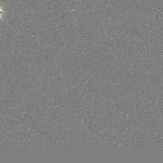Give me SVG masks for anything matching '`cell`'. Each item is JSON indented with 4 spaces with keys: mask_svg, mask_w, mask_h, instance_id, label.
I'll return each mask as SVG.
<instances>
[{
    "mask_svg": "<svg viewBox=\"0 0 163 163\" xmlns=\"http://www.w3.org/2000/svg\"><path fill=\"white\" fill-rule=\"evenodd\" d=\"M3 15H4V10L3 9L2 6H0V19H2Z\"/></svg>",
    "mask_w": 163,
    "mask_h": 163,
    "instance_id": "6da1fadb",
    "label": "cell"
}]
</instances>
